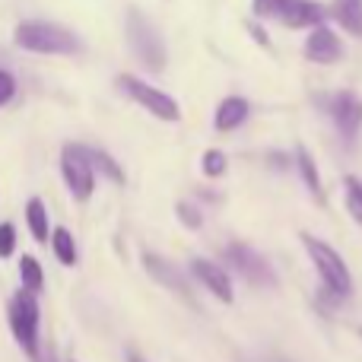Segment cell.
<instances>
[{
  "mask_svg": "<svg viewBox=\"0 0 362 362\" xmlns=\"http://www.w3.org/2000/svg\"><path fill=\"white\" fill-rule=\"evenodd\" d=\"M302 54L312 64H337L344 57V45H340V35L327 25H318V29L308 32L305 45H302Z\"/></svg>",
  "mask_w": 362,
  "mask_h": 362,
  "instance_id": "cell-11",
  "label": "cell"
},
{
  "mask_svg": "<svg viewBox=\"0 0 362 362\" xmlns=\"http://www.w3.org/2000/svg\"><path fill=\"white\" fill-rule=\"evenodd\" d=\"M16 48L32 51V54H80L83 45L80 35L54 23H19L13 29Z\"/></svg>",
  "mask_w": 362,
  "mask_h": 362,
  "instance_id": "cell-2",
  "label": "cell"
},
{
  "mask_svg": "<svg viewBox=\"0 0 362 362\" xmlns=\"http://www.w3.org/2000/svg\"><path fill=\"white\" fill-rule=\"evenodd\" d=\"M223 255H226V261H229V267L238 270V276H245L248 283H255V286H276V274H274V267H270V261L261 251L251 248V245L229 242Z\"/></svg>",
  "mask_w": 362,
  "mask_h": 362,
  "instance_id": "cell-6",
  "label": "cell"
},
{
  "mask_svg": "<svg viewBox=\"0 0 362 362\" xmlns=\"http://www.w3.org/2000/svg\"><path fill=\"white\" fill-rule=\"evenodd\" d=\"M61 175H64V185L70 187L76 200H89L93 197V187H95V172L89 165L86 153H83L80 144H67L61 153Z\"/></svg>",
  "mask_w": 362,
  "mask_h": 362,
  "instance_id": "cell-7",
  "label": "cell"
},
{
  "mask_svg": "<svg viewBox=\"0 0 362 362\" xmlns=\"http://www.w3.org/2000/svg\"><path fill=\"white\" fill-rule=\"evenodd\" d=\"M248 29H251V35L257 38V45H264V48H270V35H267V32L261 29V25H255V23H251Z\"/></svg>",
  "mask_w": 362,
  "mask_h": 362,
  "instance_id": "cell-26",
  "label": "cell"
},
{
  "mask_svg": "<svg viewBox=\"0 0 362 362\" xmlns=\"http://www.w3.org/2000/svg\"><path fill=\"white\" fill-rule=\"evenodd\" d=\"M25 223H29V232L35 242H48V210L38 197H32L29 206H25Z\"/></svg>",
  "mask_w": 362,
  "mask_h": 362,
  "instance_id": "cell-19",
  "label": "cell"
},
{
  "mask_svg": "<svg viewBox=\"0 0 362 362\" xmlns=\"http://www.w3.org/2000/svg\"><path fill=\"white\" fill-rule=\"evenodd\" d=\"M127 362H146L144 356H140V353L137 350H127Z\"/></svg>",
  "mask_w": 362,
  "mask_h": 362,
  "instance_id": "cell-27",
  "label": "cell"
},
{
  "mask_svg": "<svg viewBox=\"0 0 362 362\" xmlns=\"http://www.w3.org/2000/svg\"><path fill=\"white\" fill-rule=\"evenodd\" d=\"M289 4L293 0H251V13L257 19H276L280 23V16L289 10Z\"/></svg>",
  "mask_w": 362,
  "mask_h": 362,
  "instance_id": "cell-22",
  "label": "cell"
},
{
  "mask_svg": "<svg viewBox=\"0 0 362 362\" xmlns=\"http://www.w3.org/2000/svg\"><path fill=\"white\" fill-rule=\"evenodd\" d=\"M327 19V6L318 4V0H293L289 4V10L280 16V23L286 25V29H318V25H325Z\"/></svg>",
  "mask_w": 362,
  "mask_h": 362,
  "instance_id": "cell-12",
  "label": "cell"
},
{
  "mask_svg": "<svg viewBox=\"0 0 362 362\" xmlns=\"http://www.w3.org/2000/svg\"><path fill=\"white\" fill-rule=\"evenodd\" d=\"M19 280H23L25 293H32V296L45 289V270L32 255H23V261H19Z\"/></svg>",
  "mask_w": 362,
  "mask_h": 362,
  "instance_id": "cell-18",
  "label": "cell"
},
{
  "mask_svg": "<svg viewBox=\"0 0 362 362\" xmlns=\"http://www.w3.org/2000/svg\"><path fill=\"white\" fill-rule=\"evenodd\" d=\"M248 115H251V105L245 95H226V99H219L216 112H213V127H216L219 134L238 131V127L248 121Z\"/></svg>",
  "mask_w": 362,
  "mask_h": 362,
  "instance_id": "cell-13",
  "label": "cell"
},
{
  "mask_svg": "<svg viewBox=\"0 0 362 362\" xmlns=\"http://www.w3.org/2000/svg\"><path fill=\"white\" fill-rule=\"evenodd\" d=\"M144 267H146V274H150L156 283H163L169 293L181 296L185 302H194V293H191V286H187V276L181 274L169 257H159V255H153V251H144Z\"/></svg>",
  "mask_w": 362,
  "mask_h": 362,
  "instance_id": "cell-10",
  "label": "cell"
},
{
  "mask_svg": "<svg viewBox=\"0 0 362 362\" xmlns=\"http://www.w3.org/2000/svg\"><path fill=\"white\" fill-rule=\"evenodd\" d=\"M331 16L337 19L346 35L362 38V0H334Z\"/></svg>",
  "mask_w": 362,
  "mask_h": 362,
  "instance_id": "cell-14",
  "label": "cell"
},
{
  "mask_svg": "<svg viewBox=\"0 0 362 362\" xmlns=\"http://www.w3.org/2000/svg\"><path fill=\"white\" fill-rule=\"evenodd\" d=\"M83 153H86L89 165H93V172H102L105 178H112L115 185H124V172H121V165L115 163L112 156H108L105 150H99V146H83Z\"/></svg>",
  "mask_w": 362,
  "mask_h": 362,
  "instance_id": "cell-16",
  "label": "cell"
},
{
  "mask_svg": "<svg viewBox=\"0 0 362 362\" xmlns=\"http://www.w3.org/2000/svg\"><path fill=\"white\" fill-rule=\"evenodd\" d=\"M51 248H54V255H57V261L64 264V267H74L76 261H80V251H76V242H74V235H70L67 229H54L51 232Z\"/></svg>",
  "mask_w": 362,
  "mask_h": 362,
  "instance_id": "cell-17",
  "label": "cell"
},
{
  "mask_svg": "<svg viewBox=\"0 0 362 362\" xmlns=\"http://www.w3.org/2000/svg\"><path fill=\"white\" fill-rule=\"evenodd\" d=\"M299 238H302V245H305L308 261L315 264V274L325 283V293L334 296V299H346V296L353 293V276H350L346 261L340 257V251L334 248V245H327L325 238L312 235V232H299Z\"/></svg>",
  "mask_w": 362,
  "mask_h": 362,
  "instance_id": "cell-1",
  "label": "cell"
},
{
  "mask_svg": "<svg viewBox=\"0 0 362 362\" xmlns=\"http://www.w3.org/2000/svg\"><path fill=\"white\" fill-rule=\"evenodd\" d=\"M124 29H127V42H131L137 61L150 70H163L165 67V42H163L156 25L144 16V10L131 6V10H127Z\"/></svg>",
  "mask_w": 362,
  "mask_h": 362,
  "instance_id": "cell-4",
  "label": "cell"
},
{
  "mask_svg": "<svg viewBox=\"0 0 362 362\" xmlns=\"http://www.w3.org/2000/svg\"><path fill=\"white\" fill-rule=\"evenodd\" d=\"M327 115H331L334 127L340 131V137H344L346 144H353V140L359 137V131H362V99L356 93H350V89L334 93L331 102H327Z\"/></svg>",
  "mask_w": 362,
  "mask_h": 362,
  "instance_id": "cell-8",
  "label": "cell"
},
{
  "mask_svg": "<svg viewBox=\"0 0 362 362\" xmlns=\"http://www.w3.org/2000/svg\"><path fill=\"white\" fill-rule=\"evenodd\" d=\"M191 274L197 283H204L213 293V299H219L223 305H232L235 302V289H232V276L226 274L219 264H213L210 257H194L191 261Z\"/></svg>",
  "mask_w": 362,
  "mask_h": 362,
  "instance_id": "cell-9",
  "label": "cell"
},
{
  "mask_svg": "<svg viewBox=\"0 0 362 362\" xmlns=\"http://www.w3.org/2000/svg\"><path fill=\"white\" fill-rule=\"evenodd\" d=\"M175 213H178V219H181V226H185V229H200V226H204V216H200V210L197 206L191 204V200H181V204L175 206Z\"/></svg>",
  "mask_w": 362,
  "mask_h": 362,
  "instance_id": "cell-23",
  "label": "cell"
},
{
  "mask_svg": "<svg viewBox=\"0 0 362 362\" xmlns=\"http://www.w3.org/2000/svg\"><path fill=\"white\" fill-rule=\"evenodd\" d=\"M344 204H346V213L362 226V181L356 175L344 178Z\"/></svg>",
  "mask_w": 362,
  "mask_h": 362,
  "instance_id": "cell-20",
  "label": "cell"
},
{
  "mask_svg": "<svg viewBox=\"0 0 362 362\" xmlns=\"http://www.w3.org/2000/svg\"><path fill=\"white\" fill-rule=\"evenodd\" d=\"M6 321H10V331L16 337V344L25 350V356L38 359V321H42V312H38V299L25 289L10 296L6 302Z\"/></svg>",
  "mask_w": 362,
  "mask_h": 362,
  "instance_id": "cell-3",
  "label": "cell"
},
{
  "mask_svg": "<svg viewBox=\"0 0 362 362\" xmlns=\"http://www.w3.org/2000/svg\"><path fill=\"white\" fill-rule=\"evenodd\" d=\"M13 95H16V80H13V74L0 70V105H6Z\"/></svg>",
  "mask_w": 362,
  "mask_h": 362,
  "instance_id": "cell-25",
  "label": "cell"
},
{
  "mask_svg": "<svg viewBox=\"0 0 362 362\" xmlns=\"http://www.w3.org/2000/svg\"><path fill=\"white\" fill-rule=\"evenodd\" d=\"M296 169H299V178L305 181V187L315 194V200H318V204L325 206V204H327V197H325V185H321L318 165H315L312 153H308L305 146H296Z\"/></svg>",
  "mask_w": 362,
  "mask_h": 362,
  "instance_id": "cell-15",
  "label": "cell"
},
{
  "mask_svg": "<svg viewBox=\"0 0 362 362\" xmlns=\"http://www.w3.org/2000/svg\"><path fill=\"white\" fill-rule=\"evenodd\" d=\"M118 86L124 89V95H127V99H134V102H137V105H144L146 112H150V115H156L159 121H169V124H175V121L181 118V108H178V102L172 99V95H165L163 89L150 86V83L137 80V76H131V74L118 76Z\"/></svg>",
  "mask_w": 362,
  "mask_h": 362,
  "instance_id": "cell-5",
  "label": "cell"
},
{
  "mask_svg": "<svg viewBox=\"0 0 362 362\" xmlns=\"http://www.w3.org/2000/svg\"><path fill=\"white\" fill-rule=\"evenodd\" d=\"M16 248V229L13 223H0V257H10Z\"/></svg>",
  "mask_w": 362,
  "mask_h": 362,
  "instance_id": "cell-24",
  "label": "cell"
},
{
  "mask_svg": "<svg viewBox=\"0 0 362 362\" xmlns=\"http://www.w3.org/2000/svg\"><path fill=\"white\" fill-rule=\"evenodd\" d=\"M226 169H229V159H226L223 150H206L204 156H200V172H204L206 178H223Z\"/></svg>",
  "mask_w": 362,
  "mask_h": 362,
  "instance_id": "cell-21",
  "label": "cell"
}]
</instances>
